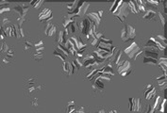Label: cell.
<instances>
[{"instance_id":"1","label":"cell","mask_w":167,"mask_h":113,"mask_svg":"<svg viewBox=\"0 0 167 113\" xmlns=\"http://www.w3.org/2000/svg\"><path fill=\"white\" fill-rule=\"evenodd\" d=\"M142 43L141 41L137 40V41H133L129 47H126L123 52L126 54V57H129L130 59H135L136 58L142 51Z\"/></svg>"},{"instance_id":"2","label":"cell","mask_w":167,"mask_h":113,"mask_svg":"<svg viewBox=\"0 0 167 113\" xmlns=\"http://www.w3.org/2000/svg\"><path fill=\"white\" fill-rule=\"evenodd\" d=\"M129 12V7H128V2L117 1L116 8L113 13L115 18H117L121 23H123L126 20V18L128 17Z\"/></svg>"},{"instance_id":"3","label":"cell","mask_w":167,"mask_h":113,"mask_svg":"<svg viewBox=\"0 0 167 113\" xmlns=\"http://www.w3.org/2000/svg\"><path fill=\"white\" fill-rule=\"evenodd\" d=\"M136 37V29H135L131 25L126 24L122 27L121 30V39L124 42H128L132 41Z\"/></svg>"},{"instance_id":"4","label":"cell","mask_w":167,"mask_h":113,"mask_svg":"<svg viewBox=\"0 0 167 113\" xmlns=\"http://www.w3.org/2000/svg\"><path fill=\"white\" fill-rule=\"evenodd\" d=\"M129 109L131 113H144L145 105L140 98H130L129 100Z\"/></svg>"},{"instance_id":"5","label":"cell","mask_w":167,"mask_h":113,"mask_svg":"<svg viewBox=\"0 0 167 113\" xmlns=\"http://www.w3.org/2000/svg\"><path fill=\"white\" fill-rule=\"evenodd\" d=\"M117 71L122 77H128L133 72V68L129 60H123L122 63L118 66Z\"/></svg>"},{"instance_id":"6","label":"cell","mask_w":167,"mask_h":113,"mask_svg":"<svg viewBox=\"0 0 167 113\" xmlns=\"http://www.w3.org/2000/svg\"><path fill=\"white\" fill-rule=\"evenodd\" d=\"M82 63L84 67L87 70H91L93 69L94 67H97L98 64L97 62V59H95L94 56L93 54H87L82 58Z\"/></svg>"},{"instance_id":"7","label":"cell","mask_w":167,"mask_h":113,"mask_svg":"<svg viewBox=\"0 0 167 113\" xmlns=\"http://www.w3.org/2000/svg\"><path fill=\"white\" fill-rule=\"evenodd\" d=\"M113 40L103 38V39H101L99 41L98 45H97V48L102 49L104 51H107V52H111V50H113Z\"/></svg>"},{"instance_id":"8","label":"cell","mask_w":167,"mask_h":113,"mask_svg":"<svg viewBox=\"0 0 167 113\" xmlns=\"http://www.w3.org/2000/svg\"><path fill=\"white\" fill-rule=\"evenodd\" d=\"M70 40L72 41V42L75 45V48L77 50V52H84L87 48V45L85 43H83V42L81 41V39L78 36H73L70 38Z\"/></svg>"},{"instance_id":"9","label":"cell","mask_w":167,"mask_h":113,"mask_svg":"<svg viewBox=\"0 0 167 113\" xmlns=\"http://www.w3.org/2000/svg\"><path fill=\"white\" fill-rule=\"evenodd\" d=\"M144 96H145V99L147 101H150L155 98L156 96V88L154 85L152 84H148L145 89H144Z\"/></svg>"},{"instance_id":"10","label":"cell","mask_w":167,"mask_h":113,"mask_svg":"<svg viewBox=\"0 0 167 113\" xmlns=\"http://www.w3.org/2000/svg\"><path fill=\"white\" fill-rule=\"evenodd\" d=\"M61 73L64 75H66L67 78L72 77V75L74 74V69H73L72 62L67 61V60L64 62H62V64H61Z\"/></svg>"},{"instance_id":"11","label":"cell","mask_w":167,"mask_h":113,"mask_svg":"<svg viewBox=\"0 0 167 113\" xmlns=\"http://www.w3.org/2000/svg\"><path fill=\"white\" fill-rule=\"evenodd\" d=\"M23 84L24 88H29V87H33L36 86L39 83V77L36 75H28V77H25V79L23 80Z\"/></svg>"},{"instance_id":"12","label":"cell","mask_w":167,"mask_h":113,"mask_svg":"<svg viewBox=\"0 0 167 113\" xmlns=\"http://www.w3.org/2000/svg\"><path fill=\"white\" fill-rule=\"evenodd\" d=\"M146 46H152V47H155L157 48L159 51H164L165 50V45H163L160 41H158L155 37H151L150 39L147 41Z\"/></svg>"},{"instance_id":"13","label":"cell","mask_w":167,"mask_h":113,"mask_svg":"<svg viewBox=\"0 0 167 113\" xmlns=\"http://www.w3.org/2000/svg\"><path fill=\"white\" fill-rule=\"evenodd\" d=\"M142 51L145 53V57H149V58H155V59H158L159 58V51L157 48L155 47H152V46H146L142 48Z\"/></svg>"},{"instance_id":"14","label":"cell","mask_w":167,"mask_h":113,"mask_svg":"<svg viewBox=\"0 0 167 113\" xmlns=\"http://www.w3.org/2000/svg\"><path fill=\"white\" fill-rule=\"evenodd\" d=\"M44 33L49 37H52L57 33V26L51 22L46 23L44 26Z\"/></svg>"},{"instance_id":"15","label":"cell","mask_w":167,"mask_h":113,"mask_svg":"<svg viewBox=\"0 0 167 113\" xmlns=\"http://www.w3.org/2000/svg\"><path fill=\"white\" fill-rule=\"evenodd\" d=\"M86 15H87V18L89 19V21L92 24L97 28H98L101 24V18L99 17L97 12H90V13H87Z\"/></svg>"},{"instance_id":"16","label":"cell","mask_w":167,"mask_h":113,"mask_svg":"<svg viewBox=\"0 0 167 113\" xmlns=\"http://www.w3.org/2000/svg\"><path fill=\"white\" fill-rule=\"evenodd\" d=\"M140 17L145 21H157V11L152 10H147L140 15Z\"/></svg>"},{"instance_id":"17","label":"cell","mask_w":167,"mask_h":113,"mask_svg":"<svg viewBox=\"0 0 167 113\" xmlns=\"http://www.w3.org/2000/svg\"><path fill=\"white\" fill-rule=\"evenodd\" d=\"M69 36V33L67 31V29H64V30H61V31L59 32L57 38H56L55 42H57L58 44H64L65 42L69 39L68 38Z\"/></svg>"},{"instance_id":"18","label":"cell","mask_w":167,"mask_h":113,"mask_svg":"<svg viewBox=\"0 0 167 113\" xmlns=\"http://www.w3.org/2000/svg\"><path fill=\"white\" fill-rule=\"evenodd\" d=\"M44 88V86L42 84V83H40V84L36 85V86H33V87H29V88H24V93H25V95L27 96H29L32 93H35L38 90H41Z\"/></svg>"},{"instance_id":"19","label":"cell","mask_w":167,"mask_h":113,"mask_svg":"<svg viewBox=\"0 0 167 113\" xmlns=\"http://www.w3.org/2000/svg\"><path fill=\"white\" fill-rule=\"evenodd\" d=\"M40 20L43 22H46L48 23L49 21H51L53 19V15H52V11L49 9H44V11L40 14Z\"/></svg>"},{"instance_id":"20","label":"cell","mask_w":167,"mask_h":113,"mask_svg":"<svg viewBox=\"0 0 167 113\" xmlns=\"http://www.w3.org/2000/svg\"><path fill=\"white\" fill-rule=\"evenodd\" d=\"M99 72L100 73H103V74H110V75H114V70H113V65L111 62H109L106 66L102 67L101 69H99Z\"/></svg>"},{"instance_id":"21","label":"cell","mask_w":167,"mask_h":113,"mask_svg":"<svg viewBox=\"0 0 167 113\" xmlns=\"http://www.w3.org/2000/svg\"><path fill=\"white\" fill-rule=\"evenodd\" d=\"M98 71H99V68H93V69L88 70V73H86V74L84 75V79L86 80L93 79V77H95V74L98 73Z\"/></svg>"},{"instance_id":"22","label":"cell","mask_w":167,"mask_h":113,"mask_svg":"<svg viewBox=\"0 0 167 113\" xmlns=\"http://www.w3.org/2000/svg\"><path fill=\"white\" fill-rule=\"evenodd\" d=\"M64 29H67V31L69 34H76L77 31H78V27H77V21L75 20L74 22H72L71 24Z\"/></svg>"},{"instance_id":"23","label":"cell","mask_w":167,"mask_h":113,"mask_svg":"<svg viewBox=\"0 0 167 113\" xmlns=\"http://www.w3.org/2000/svg\"><path fill=\"white\" fill-rule=\"evenodd\" d=\"M13 64V58H11L7 56H4L2 58H0V65L2 67H7Z\"/></svg>"},{"instance_id":"24","label":"cell","mask_w":167,"mask_h":113,"mask_svg":"<svg viewBox=\"0 0 167 113\" xmlns=\"http://www.w3.org/2000/svg\"><path fill=\"white\" fill-rule=\"evenodd\" d=\"M158 65H159V67H160V71H162V73H166L167 61H166L165 57L160 58V60H158Z\"/></svg>"},{"instance_id":"25","label":"cell","mask_w":167,"mask_h":113,"mask_svg":"<svg viewBox=\"0 0 167 113\" xmlns=\"http://www.w3.org/2000/svg\"><path fill=\"white\" fill-rule=\"evenodd\" d=\"M53 55H54L55 57L59 58L60 59H61V61H62V62L66 61V59H67V58H68V56H66V55L64 54V53H62V52H61V50H59L58 48H55Z\"/></svg>"},{"instance_id":"26","label":"cell","mask_w":167,"mask_h":113,"mask_svg":"<svg viewBox=\"0 0 167 113\" xmlns=\"http://www.w3.org/2000/svg\"><path fill=\"white\" fill-rule=\"evenodd\" d=\"M77 4H78V1H73V2H67V3H64V5L66 6V10H67L68 13L73 12V11L77 9Z\"/></svg>"},{"instance_id":"27","label":"cell","mask_w":167,"mask_h":113,"mask_svg":"<svg viewBox=\"0 0 167 113\" xmlns=\"http://www.w3.org/2000/svg\"><path fill=\"white\" fill-rule=\"evenodd\" d=\"M123 51L121 49H118L117 52H116V54H115V57H114V60H113V62L117 65V67L120 65L122 63L123 60H121L122 58V56H123Z\"/></svg>"},{"instance_id":"28","label":"cell","mask_w":167,"mask_h":113,"mask_svg":"<svg viewBox=\"0 0 167 113\" xmlns=\"http://www.w3.org/2000/svg\"><path fill=\"white\" fill-rule=\"evenodd\" d=\"M10 49V46L8 45L5 42H3L1 43V45H0V58H2L4 56H6L7 52L9 51Z\"/></svg>"},{"instance_id":"29","label":"cell","mask_w":167,"mask_h":113,"mask_svg":"<svg viewBox=\"0 0 167 113\" xmlns=\"http://www.w3.org/2000/svg\"><path fill=\"white\" fill-rule=\"evenodd\" d=\"M31 56H32V58L35 60H37V61H42V60L44 59V55L43 51H35Z\"/></svg>"},{"instance_id":"30","label":"cell","mask_w":167,"mask_h":113,"mask_svg":"<svg viewBox=\"0 0 167 113\" xmlns=\"http://www.w3.org/2000/svg\"><path fill=\"white\" fill-rule=\"evenodd\" d=\"M128 7H129V11H130L132 13H134V14L138 13L136 1H129V2H128Z\"/></svg>"},{"instance_id":"31","label":"cell","mask_w":167,"mask_h":113,"mask_svg":"<svg viewBox=\"0 0 167 113\" xmlns=\"http://www.w3.org/2000/svg\"><path fill=\"white\" fill-rule=\"evenodd\" d=\"M75 20L74 19H72V18H70L69 16H68V14L67 15H64V17L62 18V21H61V25L63 26V27L64 28H66L72 22H74Z\"/></svg>"},{"instance_id":"32","label":"cell","mask_w":167,"mask_h":113,"mask_svg":"<svg viewBox=\"0 0 167 113\" xmlns=\"http://www.w3.org/2000/svg\"><path fill=\"white\" fill-rule=\"evenodd\" d=\"M146 5L147 8H150L149 10H152V11H156L158 9V7L159 5H160V2H158V1H146Z\"/></svg>"},{"instance_id":"33","label":"cell","mask_w":167,"mask_h":113,"mask_svg":"<svg viewBox=\"0 0 167 113\" xmlns=\"http://www.w3.org/2000/svg\"><path fill=\"white\" fill-rule=\"evenodd\" d=\"M144 63L145 64H152V65H157L158 64V59L149 58V57H144Z\"/></svg>"},{"instance_id":"34","label":"cell","mask_w":167,"mask_h":113,"mask_svg":"<svg viewBox=\"0 0 167 113\" xmlns=\"http://www.w3.org/2000/svg\"><path fill=\"white\" fill-rule=\"evenodd\" d=\"M162 102V96H161V95L157 96V97H156V99H155V102H154V105H153V107H152V108H153L155 110H158V109H159V108H160V105H161Z\"/></svg>"},{"instance_id":"35","label":"cell","mask_w":167,"mask_h":113,"mask_svg":"<svg viewBox=\"0 0 167 113\" xmlns=\"http://www.w3.org/2000/svg\"><path fill=\"white\" fill-rule=\"evenodd\" d=\"M92 92H93V93L94 94V95H97V96H100V95H103L104 94V89H99V88H97V87H95L94 85H93V87H92Z\"/></svg>"},{"instance_id":"36","label":"cell","mask_w":167,"mask_h":113,"mask_svg":"<svg viewBox=\"0 0 167 113\" xmlns=\"http://www.w3.org/2000/svg\"><path fill=\"white\" fill-rule=\"evenodd\" d=\"M32 43H31L29 41H26L25 42L23 43V49L24 51H29L31 48H32Z\"/></svg>"},{"instance_id":"37","label":"cell","mask_w":167,"mask_h":113,"mask_svg":"<svg viewBox=\"0 0 167 113\" xmlns=\"http://www.w3.org/2000/svg\"><path fill=\"white\" fill-rule=\"evenodd\" d=\"M89 112V108L87 105H83V107L78 108L77 109H76V111L74 113H88Z\"/></svg>"},{"instance_id":"38","label":"cell","mask_w":167,"mask_h":113,"mask_svg":"<svg viewBox=\"0 0 167 113\" xmlns=\"http://www.w3.org/2000/svg\"><path fill=\"white\" fill-rule=\"evenodd\" d=\"M157 16L159 17V19H160L161 24H162V26L163 27L164 24H165V17H164V15L162 14V12L161 11H159L157 12Z\"/></svg>"},{"instance_id":"39","label":"cell","mask_w":167,"mask_h":113,"mask_svg":"<svg viewBox=\"0 0 167 113\" xmlns=\"http://www.w3.org/2000/svg\"><path fill=\"white\" fill-rule=\"evenodd\" d=\"M155 38H156L158 41H160L163 45H165V46H166V39H165V37L163 35H160V34H159Z\"/></svg>"},{"instance_id":"40","label":"cell","mask_w":167,"mask_h":113,"mask_svg":"<svg viewBox=\"0 0 167 113\" xmlns=\"http://www.w3.org/2000/svg\"><path fill=\"white\" fill-rule=\"evenodd\" d=\"M10 23H11V19H10L9 17H3V19H2V27H4V26H6V25H8V24H10Z\"/></svg>"},{"instance_id":"41","label":"cell","mask_w":167,"mask_h":113,"mask_svg":"<svg viewBox=\"0 0 167 113\" xmlns=\"http://www.w3.org/2000/svg\"><path fill=\"white\" fill-rule=\"evenodd\" d=\"M107 113H120V111H119V108L117 107H113L107 109Z\"/></svg>"},{"instance_id":"42","label":"cell","mask_w":167,"mask_h":113,"mask_svg":"<svg viewBox=\"0 0 167 113\" xmlns=\"http://www.w3.org/2000/svg\"><path fill=\"white\" fill-rule=\"evenodd\" d=\"M31 107H32V108H36L39 107V103H38L37 99H33L32 101H31Z\"/></svg>"},{"instance_id":"43","label":"cell","mask_w":167,"mask_h":113,"mask_svg":"<svg viewBox=\"0 0 167 113\" xmlns=\"http://www.w3.org/2000/svg\"><path fill=\"white\" fill-rule=\"evenodd\" d=\"M95 113H107V109L104 108H100L98 111H97Z\"/></svg>"},{"instance_id":"44","label":"cell","mask_w":167,"mask_h":113,"mask_svg":"<svg viewBox=\"0 0 167 113\" xmlns=\"http://www.w3.org/2000/svg\"><path fill=\"white\" fill-rule=\"evenodd\" d=\"M36 3V5H35V8H36V9H38V8H40V6H41L43 3H44V1H37V2H35Z\"/></svg>"},{"instance_id":"45","label":"cell","mask_w":167,"mask_h":113,"mask_svg":"<svg viewBox=\"0 0 167 113\" xmlns=\"http://www.w3.org/2000/svg\"><path fill=\"white\" fill-rule=\"evenodd\" d=\"M97 14L99 15V17L101 18V17H102V14H103V11H98V12H97Z\"/></svg>"}]
</instances>
